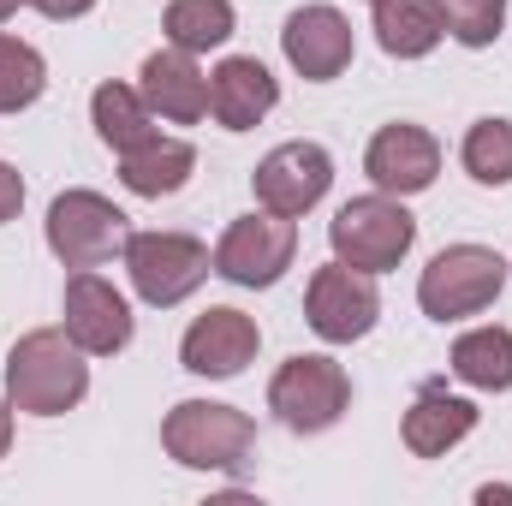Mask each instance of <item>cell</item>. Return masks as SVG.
I'll use <instances>...</instances> for the list:
<instances>
[{
    "instance_id": "obj_1",
    "label": "cell",
    "mask_w": 512,
    "mask_h": 506,
    "mask_svg": "<svg viewBox=\"0 0 512 506\" xmlns=\"http://www.w3.org/2000/svg\"><path fill=\"white\" fill-rule=\"evenodd\" d=\"M90 393V352L72 346L66 328H30L6 352V399L24 417H66Z\"/></svg>"
},
{
    "instance_id": "obj_2",
    "label": "cell",
    "mask_w": 512,
    "mask_h": 506,
    "mask_svg": "<svg viewBox=\"0 0 512 506\" xmlns=\"http://www.w3.org/2000/svg\"><path fill=\"white\" fill-rule=\"evenodd\" d=\"M161 447L173 465L185 471H209V477H233L245 471L256 453V423L251 411L221 405V399H179L161 417Z\"/></svg>"
},
{
    "instance_id": "obj_3",
    "label": "cell",
    "mask_w": 512,
    "mask_h": 506,
    "mask_svg": "<svg viewBox=\"0 0 512 506\" xmlns=\"http://www.w3.org/2000/svg\"><path fill=\"white\" fill-rule=\"evenodd\" d=\"M512 280V262L489 245H447L429 256V268L417 274V304L429 322H465L477 310H489Z\"/></svg>"
},
{
    "instance_id": "obj_4",
    "label": "cell",
    "mask_w": 512,
    "mask_h": 506,
    "mask_svg": "<svg viewBox=\"0 0 512 506\" xmlns=\"http://www.w3.org/2000/svg\"><path fill=\"white\" fill-rule=\"evenodd\" d=\"M268 411L292 435H328L352 411V376L328 352H298L268 381Z\"/></svg>"
},
{
    "instance_id": "obj_5",
    "label": "cell",
    "mask_w": 512,
    "mask_h": 506,
    "mask_svg": "<svg viewBox=\"0 0 512 506\" xmlns=\"http://www.w3.org/2000/svg\"><path fill=\"white\" fill-rule=\"evenodd\" d=\"M328 245L340 262L364 268V274H387L399 268L411 245H417V221L405 209V197H387V191H370V197H352L334 209L328 221Z\"/></svg>"
},
{
    "instance_id": "obj_6",
    "label": "cell",
    "mask_w": 512,
    "mask_h": 506,
    "mask_svg": "<svg viewBox=\"0 0 512 506\" xmlns=\"http://www.w3.org/2000/svg\"><path fill=\"white\" fill-rule=\"evenodd\" d=\"M42 239H48V251L60 256V268H102V262H114V256L126 251L131 221L114 197L72 185V191H60L48 203Z\"/></svg>"
},
{
    "instance_id": "obj_7",
    "label": "cell",
    "mask_w": 512,
    "mask_h": 506,
    "mask_svg": "<svg viewBox=\"0 0 512 506\" xmlns=\"http://www.w3.org/2000/svg\"><path fill=\"white\" fill-rule=\"evenodd\" d=\"M120 262H126L131 292H137L149 310L185 304V298L215 274V251H209L203 239H191V233H131Z\"/></svg>"
},
{
    "instance_id": "obj_8",
    "label": "cell",
    "mask_w": 512,
    "mask_h": 506,
    "mask_svg": "<svg viewBox=\"0 0 512 506\" xmlns=\"http://www.w3.org/2000/svg\"><path fill=\"white\" fill-rule=\"evenodd\" d=\"M292 256H298V221L274 215V209H251V215L227 221V233L215 239V274L227 286L268 292V286L286 280Z\"/></svg>"
},
{
    "instance_id": "obj_9",
    "label": "cell",
    "mask_w": 512,
    "mask_h": 506,
    "mask_svg": "<svg viewBox=\"0 0 512 506\" xmlns=\"http://www.w3.org/2000/svg\"><path fill=\"white\" fill-rule=\"evenodd\" d=\"M304 322L316 328V340L328 346H352L364 340L376 322H382V292H376V274L352 268V262H322L304 286Z\"/></svg>"
},
{
    "instance_id": "obj_10",
    "label": "cell",
    "mask_w": 512,
    "mask_h": 506,
    "mask_svg": "<svg viewBox=\"0 0 512 506\" xmlns=\"http://www.w3.org/2000/svg\"><path fill=\"white\" fill-rule=\"evenodd\" d=\"M60 328L72 334L78 352L90 358H120L137 334V316H131V298L96 268H72L66 280V298H60Z\"/></svg>"
},
{
    "instance_id": "obj_11",
    "label": "cell",
    "mask_w": 512,
    "mask_h": 506,
    "mask_svg": "<svg viewBox=\"0 0 512 506\" xmlns=\"http://www.w3.org/2000/svg\"><path fill=\"white\" fill-rule=\"evenodd\" d=\"M256 209H274V215H310L328 191H334V155L310 137H292V143H274L251 173Z\"/></svg>"
},
{
    "instance_id": "obj_12",
    "label": "cell",
    "mask_w": 512,
    "mask_h": 506,
    "mask_svg": "<svg viewBox=\"0 0 512 506\" xmlns=\"http://www.w3.org/2000/svg\"><path fill=\"white\" fill-rule=\"evenodd\" d=\"M280 54H286V66L304 84H334L352 66V54H358L352 18L340 6H298L280 24Z\"/></svg>"
},
{
    "instance_id": "obj_13",
    "label": "cell",
    "mask_w": 512,
    "mask_h": 506,
    "mask_svg": "<svg viewBox=\"0 0 512 506\" xmlns=\"http://www.w3.org/2000/svg\"><path fill=\"white\" fill-rule=\"evenodd\" d=\"M256 352H262V328H256V316L233 310V304L203 310V316L185 328V340H179V364L203 381L245 376L256 364Z\"/></svg>"
},
{
    "instance_id": "obj_14",
    "label": "cell",
    "mask_w": 512,
    "mask_h": 506,
    "mask_svg": "<svg viewBox=\"0 0 512 506\" xmlns=\"http://www.w3.org/2000/svg\"><path fill=\"white\" fill-rule=\"evenodd\" d=\"M364 173H370V185L387 191V197H417L441 173V143H435V131L411 126V120H393V126H382L370 137Z\"/></svg>"
},
{
    "instance_id": "obj_15",
    "label": "cell",
    "mask_w": 512,
    "mask_h": 506,
    "mask_svg": "<svg viewBox=\"0 0 512 506\" xmlns=\"http://www.w3.org/2000/svg\"><path fill=\"white\" fill-rule=\"evenodd\" d=\"M137 96L149 102L155 120L167 126H197L209 114V72L197 66V54L185 48H155L143 66H137Z\"/></svg>"
},
{
    "instance_id": "obj_16",
    "label": "cell",
    "mask_w": 512,
    "mask_h": 506,
    "mask_svg": "<svg viewBox=\"0 0 512 506\" xmlns=\"http://www.w3.org/2000/svg\"><path fill=\"white\" fill-rule=\"evenodd\" d=\"M280 108V78L256 54H227L209 72V114L221 131H251Z\"/></svg>"
},
{
    "instance_id": "obj_17",
    "label": "cell",
    "mask_w": 512,
    "mask_h": 506,
    "mask_svg": "<svg viewBox=\"0 0 512 506\" xmlns=\"http://www.w3.org/2000/svg\"><path fill=\"white\" fill-rule=\"evenodd\" d=\"M471 429H477V405L459 399V393H447L441 381L417 387V399L405 405V423H399L411 459H441V453H453Z\"/></svg>"
},
{
    "instance_id": "obj_18",
    "label": "cell",
    "mask_w": 512,
    "mask_h": 506,
    "mask_svg": "<svg viewBox=\"0 0 512 506\" xmlns=\"http://www.w3.org/2000/svg\"><path fill=\"white\" fill-rule=\"evenodd\" d=\"M191 173H197V149L185 137H167V131H155L149 143H137V149L120 155V185L131 197H149V203L179 197L191 185Z\"/></svg>"
},
{
    "instance_id": "obj_19",
    "label": "cell",
    "mask_w": 512,
    "mask_h": 506,
    "mask_svg": "<svg viewBox=\"0 0 512 506\" xmlns=\"http://www.w3.org/2000/svg\"><path fill=\"white\" fill-rule=\"evenodd\" d=\"M370 6H376L370 30H376L382 54H393V60H423V54H435L441 36H447L441 0H370Z\"/></svg>"
},
{
    "instance_id": "obj_20",
    "label": "cell",
    "mask_w": 512,
    "mask_h": 506,
    "mask_svg": "<svg viewBox=\"0 0 512 506\" xmlns=\"http://www.w3.org/2000/svg\"><path fill=\"white\" fill-rule=\"evenodd\" d=\"M447 370L477 393H512V328H501V322L465 328L447 352Z\"/></svg>"
},
{
    "instance_id": "obj_21",
    "label": "cell",
    "mask_w": 512,
    "mask_h": 506,
    "mask_svg": "<svg viewBox=\"0 0 512 506\" xmlns=\"http://www.w3.org/2000/svg\"><path fill=\"white\" fill-rule=\"evenodd\" d=\"M90 126L96 137L114 149V155H126L137 143H149L155 137V114H149V102L137 96V84H96V96H90Z\"/></svg>"
},
{
    "instance_id": "obj_22",
    "label": "cell",
    "mask_w": 512,
    "mask_h": 506,
    "mask_svg": "<svg viewBox=\"0 0 512 506\" xmlns=\"http://www.w3.org/2000/svg\"><path fill=\"white\" fill-rule=\"evenodd\" d=\"M239 30V12L233 0H167L161 12V36L185 54H209V48H227Z\"/></svg>"
},
{
    "instance_id": "obj_23",
    "label": "cell",
    "mask_w": 512,
    "mask_h": 506,
    "mask_svg": "<svg viewBox=\"0 0 512 506\" xmlns=\"http://www.w3.org/2000/svg\"><path fill=\"white\" fill-rule=\"evenodd\" d=\"M459 167H465L483 191L512 185V120H501V114L477 120V126L465 131V143H459Z\"/></svg>"
},
{
    "instance_id": "obj_24",
    "label": "cell",
    "mask_w": 512,
    "mask_h": 506,
    "mask_svg": "<svg viewBox=\"0 0 512 506\" xmlns=\"http://www.w3.org/2000/svg\"><path fill=\"white\" fill-rule=\"evenodd\" d=\"M42 90H48V60H42L24 36H6V30H0V114L36 108Z\"/></svg>"
},
{
    "instance_id": "obj_25",
    "label": "cell",
    "mask_w": 512,
    "mask_h": 506,
    "mask_svg": "<svg viewBox=\"0 0 512 506\" xmlns=\"http://www.w3.org/2000/svg\"><path fill=\"white\" fill-rule=\"evenodd\" d=\"M447 12V36L459 48H489L507 24V0H441Z\"/></svg>"
},
{
    "instance_id": "obj_26",
    "label": "cell",
    "mask_w": 512,
    "mask_h": 506,
    "mask_svg": "<svg viewBox=\"0 0 512 506\" xmlns=\"http://www.w3.org/2000/svg\"><path fill=\"white\" fill-rule=\"evenodd\" d=\"M18 209H24V173L12 161H0V227L18 221Z\"/></svg>"
},
{
    "instance_id": "obj_27",
    "label": "cell",
    "mask_w": 512,
    "mask_h": 506,
    "mask_svg": "<svg viewBox=\"0 0 512 506\" xmlns=\"http://www.w3.org/2000/svg\"><path fill=\"white\" fill-rule=\"evenodd\" d=\"M24 6H36V12H42V18H54V24H72V18L96 12V0H24Z\"/></svg>"
},
{
    "instance_id": "obj_28",
    "label": "cell",
    "mask_w": 512,
    "mask_h": 506,
    "mask_svg": "<svg viewBox=\"0 0 512 506\" xmlns=\"http://www.w3.org/2000/svg\"><path fill=\"white\" fill-rule=\"evenodd\" d=\"M6 447H12V399H0V459H6Z\"/></svg>"
},
{
    "instance_id": "obj_29",
    "label": "cell",
    "mask_w": 512,
    "mask_h": 506,
    "mask_svg": "<svg viewBox=\"0 0 512 506\" xmlns=\"http://www.w3.org/2000/svg\"><path fill=\"white\" fill-rule=\"evenodd\" d=\"M477 501H512V489H495L489 483V489H477Z\"/></svg>"
},
{
    "instance_id": "obj_30",
    "label": "cell",
    "mask_w": 512,
    "mask_h": 506,
    "mask_svg": "<svg viewBox=\"0 0 512 506\" xmlns=\"http://www.w3.org/2000/svg\"><path fill=\"white\" fill-rule=\"evenodd\" d=\"M18 6H24V0H0V24H6V18H12Z\"/></svg>"
}]
</instances>
